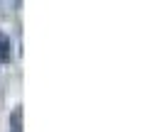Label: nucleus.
I'll return each instance as SVG.
<instances>
[{"instance_id":"nucleus-2","label":"nucleus","mask_w":147,"mask_h":132,"mask_svg":"<svg viewBox=\"0 0 147 132\" xmlns=\"http://www.w3.org/2000/svg\"><path fill=\"white\" fill-rule=\"evenodd\" d=\"M22 110H15L12 113V132H22Z\"/></svg>"},{"instance_id":"nucleus-1","label":"nucleus","mask_w":147,"mask_h":132,"mask_svg":"<svg viewBox=\"0 0 147 132\" xmlns=\"http://www.w3.org/2000/svg\"><path fill=\"white\" fill-rule=\"evenodd\" d=\"M7 59H10V39L5 32H0V61H7Z\"/></svg>"}]
</instances>
